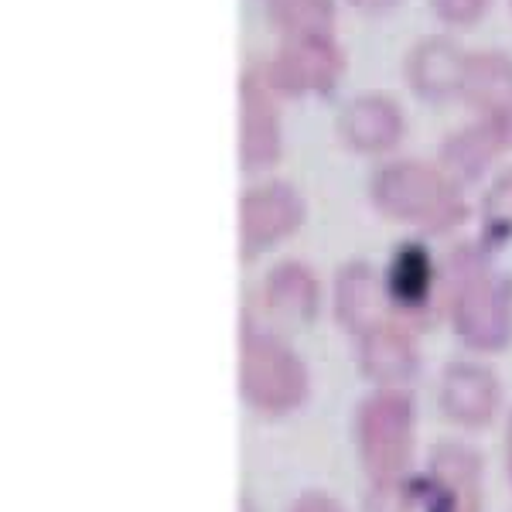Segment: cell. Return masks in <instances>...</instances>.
I'll return each mask as SVG.
<instances>
[{"label":"cell","instance_id":"cell-16","mask_svg":"<svg viewBox=\"0 0 512 512\" xmlns=\"http://www.w3.org/2000/svg\"><path fill=\"white\" fill-rule=\"evenodd\" d=\"M434 287L437 270L427 246L417 243V239H407V243L396 246L390 256V270H386V291H390L393 311H403V315L424 311L427 301L434 297Z\"/></svg>","mask_w":512,"mask_h":512},{"label":"cell","instance_id":"cell-22","mask_svg":"<svg viewBox=\"0 0 512 512\" xmlns=\"http://www.w3.org/2000/svg\"><path fill=\"white\" fill-rule=\"evenodd\" d=\"M291 512H342V506L325 492H304L301 499L294 502Z\"/></svg>","mask_w":512,"mask_h":512},{"label":"cell","instance_id":"cell-17","mask_svg":"<svg viewBox=\"0 0 512 512\" xmlns=\"http://www.w3.org/2000/svg\"><path fill=\"white\" fill-rule=\"evenodd\" d=\"M495 154H502L499 140H495V134L489 130V123L475 120L441 140L437 168H441L451 181H458V185H468V181H478L485 171H489Z\"/></svg>","mask_w":512,"mask_h":512},{"label":"cell","instance_id":"cell-9","mask_svg":"<svg viewBox=\"0 0 512 512\" xmlns=\"http://www.w3.org/2000/svg\"><path fill=\"white\" fill-rule=\"evenodd\" d=\"M335 130H338V140H342L352 154L379 158V154H390L403 140L407 120H403V110L396 106L393 96L359 93L342 106V113H338V120H335Z\"/></svg>","mask_w":512,"mask_h":512},{"label":"cell","instance_id":"cell-11","mask_svg":"<svg viewBox=\"0 0 512 512\" xmlns=\"http://www.w3.org/2000/svg\"><path fill=\"white\" fill-rule=\"evenodd\" d=\"M468 55L461 45L448 35H424L410 45L407 59H403V76L410 89L427 99V103H444V99L461 93V79H465Z\"/></svg>","mask_w":512,"mask_h":512},{"label":"cell","instance_id":"cell-24","mask_svg":"<svg viewBox=\"0 0 512 512\" xmlns=\"http://www.w3.org/2000/svg\"><path fill=\"white\" fill-rule=\"evenodd\" d=\"M349 4L362 14H386L390 7L400 4V0H349Z\"/></svg>","mask_w":512,"mask_h":512},{"label":"cell","instance_id":"cell-18","mask_svg":"<svg viewBox=\"0 0 512 512\" xmlns=\"http://www.w3.org/2000/svg\"><path fill=\"white\" fill-rule=\"evenodd\" d=\"M267 21L280 41L335 38L338 7L335 0H274L267 4Z\"/></svg>","mask_w":512,"mask_h":512},{"label":"cell","instance_id":"cell-4","mask_svg":"<svg viewBox=\"0 0 512 512\" xmlns=\"http://www.w3.org/2000/svg\"><path fill=\"white\" fill-rule=\"evenodd\" d=\"M355 441L362 468L373 475V482L403 478L417 441L414 400L396 386H383L379 393L366 396L355 417Z\"/></svg>","mask_w":512,"mask_h":512},{"label":"cell","instance_id":"cell-25","mask_svg":"<svg viewBox=\"0 0 512 512\" xmlns=\"http://www.w3.org/2000/svg\"><path fill=\"white\" fill-rule=\"evenodd\" d=\"M506 468L512 478V414H509V427H506Z\"/></svg>","mask_w":512,"mask_h":512},{"label":"cell","instance_id":"cell-10","mask_svg":"<svg viewBox=\"0 0 512 512\" xmlns=\"http://www.w3.org/2000/svg\"><path fill=\"white\" fill-rule=\"evenodd\" d=\"M335 318L345 332L366 335L376 325L393 318V301L386 291V277L373 263L349 260L335 274Z\"/></svg>","mask_w":512,"mask_h":512},{"label":"cell","instance_id":"cell-21","mask_svg":"<svg viewBox=\"0 0 512 512\" xmlns=\"http://www.w3.org/2000/svg\"><path fill=\"white\" fill-rule=\"evenodd\" d=\"M492 0H431V11L437 21L451 24V28H468L489 11Z\"/></svg>","mask_w":512,"mask_h":512},{"label":"cell","instance_id":"cell-6","mask_svg":"<svg viewBox=\"0 0 512 512\" xmlns=\"http://www.w3.org/2000/svg\"><path fill=\"white\" fill-rule=\"evenodd\" d=\"M304 222V198L287 181H263L239 198V250L243 260L277 246Z\"/></svg>","mask_w":512,"mask_h":512},{"label":"cell","instance_id":"cell-19","mask_svg":"<svg viewBox=\"0 0 512 512\" xmlns=\"http://www.w3.org/2000/svg\"><path fill=\"white\" fill-rule=\"evenodd\" d=\"M482 226L489 239L512 236V168L499 171L482 198Z\"/></svg>","mask_w":512,"mask_h":512},{"label":"cell","instance_id":"cell-14","mask_svg":"<svg viewBox=\"0 0 512 512\" xmlns=\"http://www.w3.org/2000/svg\"><path fill=\"white\" fill-rule=\"evenodd\" d=\"M461 99L478 120L499 117L512 110V55L499 48H478L468 52L465 79H461Z\"/></svg>","mask_w":512,"mask_h":512},{"label":"cell","instance_id":"cell-13","mask_svg":"<svg viewBox=\"0 0 512 512\" xmlns=\"http://www.w3.org/2000/svg\"><path fill=\"white\" fill-rule=\"evenodd\" d=\"M359 366L366 379L379 386H396V390L417 376V345L407 328L400 325V318L383 321L359 338Z\"/></svg>","mask_w":512,"mask_h":512},{"label":"cell","instance_id":"cell-20","mask_svg":"<svg viewBox=\"0 0 512 512\" xmlns=\"http://www.w3.org/2000/svg\"><path fill=\"white\" fill-rule=\"evenodd\" d=\"M366 512H414V495H410L403 478L373 482L366 495Z\"/></svg>","mask_w":512,"mask_h":512},{"label":"cell","instance_id":"cell-8","mask_svg":"<svg viewBox=\"0 0 512 512\" xmlns=\"http://www.w3.org/2000/svg\"><path fill=\"white\" fill-rule=\"evenodd\" d=\"M424 512H482V458L458 441L431 451L424 482Z\"/></svg>","mask_w":512,"mask_h":512},{"label":"cell","instance_id":"cell-7","mask_svg":"<svg viewBox=\"0 0 512 512\" xmlns=\"http://www.w3.org/2000/svg\"><path fill=\"white\" fill-rule=\"evenodd\" d=\"M280 151H284V134H280L277 96L250 69L239 79V164L256 175L274 168Z\"/></svg>","mask_w":512,"mask_h":512},{"label":"cell","instance_id":"cell-12","mask_svg":"<svg viewBox=\"0 0 512 512\" xmlns=\"http://www.w3.org/2000/svg\"><path fill=\"white\" fill-rule=\"evenodd\" d=\"M444 417L458 427H485L499 410V379L478 362H451L437 386Z\"/></svg>","mask_w":512,"mask_h":512},{"label":"cell","instance_id":"cell-23","mask_svg":"<svg viewBox=\"0 0 512 512\" xmlns=\"http://www.w3.org/2000/svg\"><path fill=\"white\" fill-rule=\"evenodd\" d=\"M485 123H489V130L495 134V140H499L502 151H512V110L499 113V117H489Z\"/></svg>","mask_w":512,"mask_h":512},{"label":"cell","instance_id":"cell-26","mask_svg":"<svg viewBox=\"0 0 512 512\" xmlns=\"http://www.w3.org/2000/svg\"><path fill=\"white\" fill-rule=\"evenodd\" d=\"M267 4H274V0H267Z\"/></svg>","mask_w":512,"mask_h":512},{"label":"cell","instance_id":"cell-5","mask_svg":"<svg viewBox=\"0 0 512 512\" xmlns=\"http://www.w3.org/2000/svg\"><path fill=\"white\" fill-rule=\"evenodd\" d=\"M253 72L277 99L328 96L345 72V52L338 45V38L280 41L277 52L267 55Z\"/></svg>","mask_w":512,"mask_h":512},{"label":"cell","instance_id":"cell-3","mask_svg":"<svg viewBox=\"0 0 512 512\" xmlns=\"http://www.w3.org/2000/svg\"><path fill=\"white\" fill-rule=\"evenodd\" d=\"M239 386L253 410L284 417L308 396V369L284 338L246 321L239 338Z\"/></svg>","mask_w":512,"mask_h":512},{"label":"cell","instance_id":"cell-15","mask_svg":"<svg viewBox=\"0 0 512 512\" xmlns=\"http://www.w3.org/2000/svg\"><path fill=\"white\" fill-rule=\"evenodd\" d=\"M263 308L284 325H308L318 315V280L301 260L277 263L263 280Z\"/></svg>","mask_w":512,"mask_h":512},{"label":"cell","instance_id":"cell-1","mask_svg":"<svg viewBox=\"0 0 512 512\" xmlns=\"http://www.w3.org/2000/svg\"><path fill=\"white\" fill-rule=\"evenodd\" d=\"M369 202L379 216L431 236L451 233L468 219V202L458 181L424 161H386L376 168L369 178Z\"/></svg>","mask_w":512,"mask_h":512},{"label":"cell","instance_id":"cell-27","mask_svg":"<svg viewBox=\"0 0 512 512\" xmlns=\"http://www.w3.org/2000/svg\"><path fill=\"white\" fill-rule=\"evenodd\" d=\"M509 7H512V0H509Z\"/></svg>","mask_w":512,"mask_h":512},{"label":"cell","instance_id":"cell-2","mask_svg":"<svg viewBox=\"0 0 512 512\" xmlns=\"http://www.w3.org/2000/svg\"><path fill=\"white\" fill-rule=\"evenodd\" d=\"M448 315L461 342L478 352H499L512 338V280L492 274L475 246H458L444 270Z\"/></svg>","mask_w":512,"mask_h":512}]
</instances>
